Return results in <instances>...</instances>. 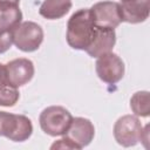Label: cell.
<instances>
[{
	"label": "cell",
	"mask_w": 150,
	"mask_h": 150,
	"mask_svg": "<svg viewBox=\"0 0 150 150\" xmlns=\"http://www.w3.org/2000/svg\"><path fill=\"white\" fill-rule=\"evenodd\" d=\"M122 20L129 23H139L149 16V0H125L121 1Z\"/></svg>",
	"instance_id": "8fae6325"
},
{
	"label": "cell",
	"mask_w": 150,
	"mask_h": 150,
	"mask_svg": "<svg viewBox=\"0 0 150 150\" xmlns=\"http://www.w3.org/2000/svg\"><path fill=\"white\" fill-rule=\"evenodd\" d=\"M19 97H20V93L15 87L8 83L0 84V105L13 107L19 101Z\"/></svg>",
	"instance_id": "9a60e30c"
},
{
	"label": "cell",
	"mask_w": 150,
	"mask_h": 150,
	"mask_svg": "<svg viewBox=\"0 0 150 150\" xmlns=\"http://www.w3.org/2000/svg\"><path fill=\"white\" fill-rule=\"evenodd\" d=\"M73 116L61 105H50L42 110L39 117L40 127L42 131L49 136H63L66 135Z\"/></svg>",
	"instance_id": "7a4b0ae2"
},
{
	"label": "cell",
	"mask_w": 150,
	"mask_h": 150,
	"mask_svg": "<svg viewBox=\"0 0 150 150\" xmlns=\"http://www.w3.org/2000/svg\"><path fill=\"white\" fill-rule=\"evenodd\" d=\"M13 43L22 52L30 53L36 50L43 41V29L33 21L20 22L12 30Z\"/></svg>",
	"instance_id": "277c9868"
},
{
	"label": "cell",
	"mask_w": 150,
	"mask_h": 150,
	"mask_svg": "<svg viewBox=\"0 0 150 150\" xmlns=\"http://www.w3.org/2000/svg\"><path fill=\"white\" fill-rule=\"evenodd\" d=\"M20 0H0V29L12 30L22 20Z\"/></svg>",
	"instance_id": "7c38bea8"
},
{
	"label": "cell",
	"mask_w": 150,
	"mask_h": 150,
	"mask_svg": "<svg viewBox=\"0 0 150 150\" xmlns=\"http://www.w3.org/2000/svg\"><path fill=\"white\" fill-rule=\"evenodd\" d=\"M6 83V73H5V66L0 63V84Z\"/></svg>",
	"instance_id": "d6986e66"
},
{
	"label": "cell",
	"mask_w": 150,
	"mask_h": 150,
	"mask_svg": "<svg viewBox=\"0 0 150 150\" xmlns=\"http://www.w3.org/2000/svg\"><path fill=\"white\" fill-rule=\"evenodd\" d=\"M121 1H125V0H121Z\"/></svg>",
	"instance_id": "ffe728a7"
},
{
	"label": "cell",
	"mask_w": 150,
	"mask_h": 150,
	"mask_svg": "<svg viewBox=\"0 0 150 150\" xmlns=\"http://www.w3.org/2000/svg\"><path fill=\"white\" fill-rule=\"evenodd\" d=\"M143 125L136 116L124 115L120 117L114 125L115 141L122 146H134L141 142Z\"/></svg>",
	"instance_id": "5b68a950"
},
{
	"label": "cell",
	"mask_w": 150,
	"mask_h": 150,
	"mask_svg": "<svg viewBox=\"0 0 150 150\" xmlns=\"http://www.w3.org/2000/svg\"><path fill=\"white\" fill-rule=\"evenodd\" d=\"M141 142L144 144L145 148H148V142H149V124H146L144 128H143V132H142V138H141Z\"/></svg>",
	"instance_id": "ac0fdd59"
},
{
	"label": "cell",
	"mask_w": 150,
	"mask_h": 150,
	"mask_svg": "<svg viewBox=\"0 0 150 150\" xmlns=\"http://www.w3.org/2000/svg\"><path fill=\"white\" fill-rule=\"evenodd\" d=\"M116 43V33L114 28L96 26L94 39L87 47L86 52L91 57H98L105 53L111 52Z\"/></svg>",
	"instance_id": "30bf717a"
},
{
	"label": "cell",
	"mask_w": 150,
	"mask_h": 150,
	"mask_svg": "<svg viewBox=\"0 0 150 150\" xmlns=\"http://www.w3.org/2000/svg\"><path fill=\"white\" fill-rule=\"evenodd\" d=\"M34 64L30 60L19 57L5 64L6 83L19 88L27 84L34 76Z\"/></svg>",
	"instance_id": "ba28073f"
},
{
	"label": "cell",
	"mask_w": 150,
	"mask_h": 150,
	"mask_svg": "<svg viewBox=\"0 0 150 150\" xmlns=\"http://www.w3.org/2000/svg\"><path fill=\"white\" fill-rule=\"evenodd\" d=\"M93 20L96 26L116 28L122 20V12L120 2L115 1H101L96 2L90 8Z\"/></svg>",
	"instance_id": "52a82bcc"
},
{
	"label": "cell",
	"mask_w": 150,
	"mask_h": 150,
	"mask_svg": "<svg viewBox=\"0 0 150 150\" xmlns=\"http://www.w3.org/2000/svg\"><path fill=\"white\" fill-rule=\"evenodd\" d=\"M50 149H80V148L70 138L64 136L63 138H61V139L56 141L55 143H53Z\"/></svg>",
	"instance_id": "e0dca14e"
},
{
	"label": "cell",
	"mask_w": 150,
	"mask_h": 150,
	"mask_svg": "<svg viewBox=\"0 0 150 150\" xmlns=\"http://www.w3.org/2000/svg\"><path fill=\"white\" fill-rule=\"evenodd\" d=\"M13 45L11 30L0 29V54L7 52Z\"/></svg>",
	"instance_id": "2e32d148"
},
{
	"label": "cell",
	"mask_w": 150,
	"mask_h": 150,
	"mask_svg": "<svg viewBox=\"0 0 150 150\" xmlns=\"http://www.w3.org/2000/svg\"><path fill=\"white\" fill-rule=\"evenodd\" d=\"M71 5V0H45L40 6L39 13L45 19L57 20L69 12Z\"/></svg>",
	"instance_id": "4fadbf2b"
},
{
	"label": "cell",
	"mask_w": 150,
	"mask_h": 150,
	"mask_svg": "<svg viewBox=\"0 0 150 150\" xmlns=\"http://www.w3.org/2000/svg\"><path fill=\"white\" fill-rule=\"evenodd\" d=\"M96 25L93 20L90 8H82L71 14L67 23L66 39L68 45L79 50H86L91 43Z\"/></svg>",
	"instance_id": "6da1fadb"
},
{
	"label": "cell",
	"mask_w": 150,
	"mask_h": 150,
	"mask_svg": "<svg viewBox=\"0 0 150 150\" xmlns=\"http://www.w3.org/2000/svg\"><path fill=\"white\" fill-rule=\"evenodd\" d=\"M95 68L100 80L108 84L117 83L124 75V62L117 54L111 52L98 56Z\"/></svg>",
	"instance_id": "8992f818"
},
{
	"label": "cell",
	"mask_w": 150,
	"mask_h": 150,
	"mask_svg": "<svg viewBox=\"0 0 150 150\" xmlns=\"http://www.w3.org/2000/svg\"><path fill=\"white\" fill-rule=\"evenodd\" d=\"M68 138H70L80 149L89 145L95 136L94 124L84 117H75L71 120V123L66 132Z\"/></svg>",
	"instance_id": "9c48e42d"
},
{
	"label": "cell",
	"mask_w": 150,
	"mask_h": 150,
	"mask_svg": "<svg viewBox=\"0 0 150 150\" xmlns=\"http://www.w3.org/2000/svg\"><path fill=\"white\" fill-rule=\"evenodd\" d=\"M130 108L136 116L148 117L150 115V95L149 91L142 90L135 93L130 98Z\"/></svg>",
	"instance_id": "5bb4252c"
},
{
	"label": "cell",
	"mask_w": 150,
	"mask_h": 150,
	"mask_svg": "<svg viewBox=\"0 0 150 150\" xmlns=\"http://www.w3.org/2000/svg\"><path fill=\"white\" fill-rule=\"evenodd\" d=\"M32 132L33 124L27 116L0 111V136L13 142H25Z\"/></svg>",
	"instance_id": "3957f363"
}]
</instances>
